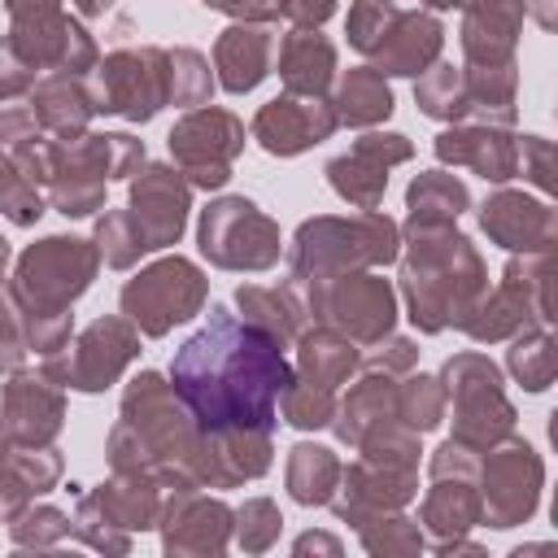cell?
Listing matches in <instances>:
<instances>
[{
	"label": "cell",
	"mask_w": 558,
	"mask_h": 558,
	"mask_svg": "<svg viewBox=\"0 0 558 558\" xmlns=\"http://www.w3.org/2000/svg\"><path fill=\"white\" fill-rule=\"evenodd\" d=\"M174 392L209 432H266L275 401L292 384L279 340L257 323H240L222 305L170 362Z\"/></svg>",
	"instance_id": "obj_1"
},
{
	"label": "cell",
	"mask_w": 558,
	"mask_h": 558,
	"mask_svg": "<svg viewBox=\"0 0 558 558\" xmlns=\"http://www.w3.org/2000/svg\"><path fill=\"white\" fill-rule=\"evenodd\" d=\"M205 301V279L192 262L183 257H170V262H157L153 270H144L140 279H131L122 288V310L148 331V336H161L170 323H183L196 314V305Z\"/></svg>",
	"instance_id": "obj_2"
},
{
	"label": "cell",
	"mask_w": 558,
	"mask_h": 558,
	"mask_svg": "<svg viewBox=\"0 0 558 558\" xmlns=\"http://www.w3.org/2000/svg\"><path fill=\"white\" fill-rule=\"evenodd\" d=\"M201 248L218 266L262 270V266H270L279 257V235L257 214V205L231 196V201H218V205L205 209V218H201Z\"/></svg>",
	"instance_id": "obj_3"
},
{
	"label": "cell",
	"mask_w": 558,
	"mask_h": 558,
	"mask_svg": "<svg viewBox=\"0 0 558 558\" xmlns=\"http://www.w3.org/2000/svg\"><path fill=\"white\" fill-rule=\"evenodd\" d=\"M96 270L92 248H83V240H44L39 248H31L22 257L17 270V292L35 305V310H61L70 296H78L87 288Z\"/></svg>",
	"instance_id": "obj_4"
},
{
	"label": "cell",
	"mask_w": 558,
	"mask_h": 558,
	"mask_svg": "<svg viewBox=\"0 0 558 558\" xmlns=\"http://www.w3.org/2000/svg\"><path fill=\"white\" fill-rule=\"evenodd\" d=\"M244 144V131L231 113H218V109H205V113H192L183 118L174 131H170V153L192 170L196 183H222L227 179V161L235 157V148Z\"/></svg>",
	"instance_id": "obj_5"
},
{
	"label": "cell",
	"mask_w": 558,
	"mask_h": 558,
	"mask_svg": "<svg viewBox=\"0 0 558 558\" xmlns=\"http://www.w3.org/2000/svg\"><path fill=\"white\" fill-rule=\"evenodd\" d=\"M405 157H410V144L401 135H366V140H357V148L349 157H336L327 166V174H331V187L340 196H349V201L371 209L379 201L384 183H388L384 170L392 161H405Z\"/></svg>",
	"instance_id": "obj_6"
},
{
	"label": "cell",
	"mask_w": 558,
	"mask_h": 558,
	"mask_svg": "<svg viewBox=\"0 0 558 558\" xmlns=\"http://www.w3.org/2000/svg\"><path fill=\"white\" fill-rule=\"evenodd\" d=\"M161 52L144 48V52H118L105 65V105L109 113L122 118H153L161 105Z\"/></svg>",
	"instance_id": "obj_7"
},
{
	"label": "cell",
	"mask_w": 558,
	"mask_h": 558,
	"mask_svg": "<svg viewBox=\"0 0 558 558\" xmlns=\"http://www.w3.org/2000/svg\"><path fill=\"white\" fill-rule=\"evenodd\" d=\"M336 126V113L327 105H301V100H270L257 122H253V135L262 140V148L279 153V157H292L301 153L305 144L323 140L327 131Z\"/></svg>",
	"instance_id": "obj_8"
},
{
	"label": "cell",
	"mask_w": 558,
	"mask_h": 558,
	"mask_svg": "<svg viewBox=\"0 0 558 558\" xmlns=\"http://www.w3.org/2000/svg\"><path fill=\"white\" fill-rule=\"evenodd\" d=\"M135 218H140V235L144 248H161L170 240H179L183 231V214H187V187L170 174V170H148L135 183Z\"/></svg>",
	"instance_id": "obj_9"
},
{
	"label": "cell",
	"mask_w": 558,
	"mask_h": 558,
	"mask_svg": "<svg viewBox=\"0 0 558 558\" xmlns=\"http://www.w3.org/2000/svg\"><path fill=\"white\" fill-rule=\"evenodd\" d=\"M135 353V336L118 323V318H109V323H96L87 336H83V344H78V353H74V384L78 388H105L118 371H122V362Z\"/></svg>",
	"instance_id": "obj_10"
},
{
	"label": "cell",
	"mask_w": 558,
	"mask_h": 558,
	"mask_svg": "<svg viewBox=\"0 0 558 558\" xmlns=\"http://www.w3.org/2000/svg\"><path fill=\"white\" fill-rule=\"evenodd\" d=\"M436 48H440V26L432 17H397V13L388 22L384 39L375 44L388 74H414L418 65H427L436 57Z\"/></svg>",
	"instance_id": "obj_11"
},
{
	"label": "cell",
	"mask_w": 558,
	"mask_h": 558,
	"mask_svg": "<svg viewBox=\"0 0 558 558\" xmlns=\"http://www.w3.org/2000/svg\"><path fill=\"white\" fill-rule=\"evenodd\" d=\"M266 61H270V35H266V31L231 26V31L218 39V70H222L227 92H248V87H257L262 74H266Z\"/></svg>",
	"instance_id": "obj_12"
},
{
	"label": "cell",
	"mask_w": 558,
	"mask_h": 558,
	"mask_svg": "<svg viewBox=\"0 0 558 558\" xmlns=\"http://www.w3.org/2000/svg\"><path fill=\"white\" fill-rule=\"evenodd\" d=\"M331 61L336 52L318 31H292L279 52V70L292 92H323L331 78Z\"/></svg>",
	"instance_id": "obj_13"
},
{
	"label": "cell",
	"mask_w": 558,
	"mask_h": 558,
	"mask_svg": "<svg viewBox=\"0 0 558 558\" xmlns=\"http://www.w3.org/2000/svg\"><path fill=\"white\" fill-rule=\"evenodd\" d=\"M336 314L357 336H379L392 323V292L384 279H353L336 292Z\"/></svg>",
	"instance_id": "obj_14"
},
{
	"label": "cell",
	"mask_w": 558,
	"mask_h": 558,
	"mask_svg": "<svg viewBox=\"0 0 558 558\" xmlns=\"http://www.w3.org/2000/svg\"><path fill=\"white\" fill-rule=\"evenodd\" d=\"M484 227L506 244V248H527L532 235H549V214L536 201L523 196H497L484 205Z\"/></svg>",
	"instance_id": "obj_15"
},
{
	"label": "cell",
	"mask_w": 558,
	"mask_h": 558,
	"mask_svg": "<svg viewBox=\"0 0 558 558\" xmlns=\"http://www.w3.org/2000/svg\"><path fill=\"white\" fill-rule=\"evenodd\" d=\"M440 157L445 161H475L484 170V179H510L514 170V148L506 135H484V131H462V135H440Z\"/></svg>",
	"instance_id": "obj_16"
},
{
	"label": "cell",
	"mask_w": 558,
	"mask_h": 558,
	"mask_svg": "<svg viewBox=\"0 0 558 558\" xmlns=\"http://www.w3.org/2000/svg\"><path fill=\"white\" fill-rule=\"evenodd\" d=\"M388 109H392V96H388V87L375 70H353L340 83V118L344 122L366 126L375 118H388Z\"/></svg>",
	"instance_id": "obj_17"
},
{
	"label": "cell",
	"mask_w": 558,
	"mask_h": 558,
	"mask_svg": "<svg viewBox=\"0 0 558 558\" xmlns=\"http://www.w3.org/2000/svg\"><path fill=\"white\" fill-rule=\"evenodd\" d=\"M410 205H414V214H458L462 205H466V187L462 183H453L449 174H423L414 187H410Z\"/></svg>",
	"instance_id": "obj_18"
},
{
	"label": "cell",
	"mask_w": 558,
	"mask_h": 558,
	"mask_svg": "<svg viewBox=\"0 0 558 558\" xmlns=\"http://www.w3.org/2000/svg\"><path fill=\"white\" fill-rule=\"evenodd\" d=\"M39 100H44V118H48L57 131H78V126L87 122V113H92V105H87L70 83H48V87L39 92Z\"/></svg>",
	"instance_id": "obj_19"
},
{
	"label": "cell",
	"mask_w": 558,
	"mask_h": 558,
	"mask_svg": "<svg viewBox=\"0 0 558 558\" xmlns=\"http://www.w3.org/2000/svg\"><path fill=\"white\" fill-rule=\"evenodd\" d=\"M418 105L432 113V118H453L462 113V100H458V74L449 65H440L423 87H418Z\"/></svg>",
	"instance_id": "obj_20"
},
{
	"label": "cell",
	"mask_w": 558,
	"mask_h": 558,
	"mask_svg": "<svg viewBox=\"0 0 558 558\" xmlns=\"http://www.w3.org/2000/svg\"><path fill=\"white\" fill-rule=\"evenodd\" d=\"M100 244H105V257H109L113 266H126L131 257L144 253V235L131 231V222H126L122 214H113V218L100 222Z\"/></svg>",
	"instance_id": "obj_21"
},
{
	"label": "cell",
	"mask_w": 558,
	"mask_h": 558,
	"mask_svg": "<svg viewBox=\"0 0 558 558\" xmlns=\"http://www.w3.org/2000/svg\"><path fill=\"white\" fill-rule=\"evenodd\" d=\"M0 205L13 222H35L39 218V196L22 187V179L13 174V166L0 161Z\"/></svg>",
	"instance_id": "obj_22"
},
{
	"label": "cell",
	"mask_w": 558,
	"mask_h": 558,
	"mask_svg": "<svg viewBox=\"0 0 558 558\" xmlns=\"http://www.w3.org/2000/svg\"><path fill=\"white\" fill-rule=\"evenodd\" d=\"M510 366H514V375L527 384V388H545L549 384V344L545 340H536V344H519L514 353H510Z\"/></svg>",
	"instance_id": "obj_23"
},
{
	"label": "cell",
	"mask_w": 558,
	"mask_h": 558,
	"mask_svg": "<svg viewBox=\"0 0 558 558\" xmlns=\"http://www.w3.org/2000/svg\"><path fill=\"white\" fill-rule=\"evenodd\" d=\"M214 9H227V13H244V17H275L279 13V0H205Z\"/></svg>",
	"instance_id": "obj_24"
},
{
	"label": "cell",
	"mask_w": 558,
	"mask_h": 558,
	"mask_svg": "<svg viewBox=\"0 0 558 558\" xmlns=\"http://www.w3.org/2000/svg\"><path fill=\"white\" fill-rule=\"evenodd\" d=\"M22 65L13 61V48L9 44H0V96H9V92H17L22 83H26V74H17Z\"/></svg>",
	"instance_id": "obj_25"
},
{
	"label": "cell",
	"mask_w": 558,
	"mask_h": 558,
	"mask_svg": "<svg viewBox=\"0 0 558 558\" xmlns=\"http://www.w3.org/2000/svg\"><path fill=\"white\" fill-rule=\"evenodd\" d=\"M288 9H292V17H301V22H323V17L336 9V0H288Z\"/></svg>",
	"instance_id": "obj_26"
},
{
	"label": "cell",
	"mask_w": 558,
	"mask_h": 558,
	"mask_svg": "<svg viewBox=\"0 0 558 558\" xmlns=\"http://www.w3.org/2000/svg\"><path fill=\"white\" fill-rule=\"evenodd\" d=\"M17 340H13V331H9V318H4V305H0V371L4 366H13L17 362Z\"/></svg>",
	"instance_id": "obj_27"
},
{
	"label": "cell",
	"mask_w": 558,
	"mask_h": 558,
	"mask_svg": "<svg viewBox=\"0 0 558 558\" xmlns=\"http://www.w3.org/2000/svg\"><path fill=\"white\" fill-rule=\"evenodd\" d=\"M109 4H113V0H78V9H83V13H105Z\"/></svg>",
	"instance_id": "obj_28"
},
{
	"label": "cell",
	"mask_w": 558,
	"mask_h": 558,
	"mask_svg": "<svg viewBox=\"0 0 558 558\" xmlns=\"http://www.w3.org/2000/svg\"><path fill=\"white\" fill-rule=\"evenodd\" d=\"M427 4H436V9H449V4H458V0H427Z\"/></svg>",
	"instance_id": "obj_29"
}]
</instances>
